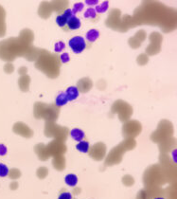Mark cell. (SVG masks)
Instances as JSON below:
<instances>
[{
    "mask_svg": "<svg viewBox=\"0 0 177 199\" xmlns=\"http://www.w3.org/2000/svg\"><path fill=\"white\" fill-rule=\"evenodd\" d=\"M69 46L71 47L72 51L76 54L82 53L87 47V42L82 36H74L69 40Z\"/></svg>",
    "mask_w": 177,
    "mask_h": 199,
    "instance_id": "obj_1",
    "label": "cell"
},
{
    "mask_svg": "<svg viewBox=\"0 0 177 199\" xmlns=\"http://www.w3.org/2000/svg\"><path fill=\"white\" fill-rule=\"evenodd\" d=\"M72 16H74V13H73L72 10L71 9H66L64 12L58 14V16L56 17V23H57V25L59 27H61L62 29L65 30V27H66V23H67L68 19L70 17H72Z\"/></svg>",
    "mask_w": 177,
    "mask_h": 199,
    "instance_id": "obj_2",
    "label": "cell"
},
{
    "mask_svg": "<svg viewBox=\"0 0 177 199\" xmlns=\"http://www.w3.org/2000/svg\"><path fill=\"white\" fill-rule=\"evenodd\" d=\"M81 28V20L77 16H72L68 19L65 31H76Z\"/></svg>",
    "mask_w": 177,
    "mask_h": 199,
    "instance_id": "obj_3",
    "label": "cell"
},
{
    "mask_svg": "<svg viewBox=\"0 0 177 199\" xmlns=\"http://www.w3.org/2000/svg\"><path fill=\"white\" fill-rule=\"evenodd\" d=\"M65 95H66L68 102L74 101V100H76L79 96V90L76 86H69L65 91Z\"/></svg>",
    "mask_w": 177,
    "mask_h": 199,
    "instance_id": "obj_4",
    "label": "cell"
},
{
    "mask_svg": "<svg viewBox=\"0 0 177 199\" xmlns=\"http://www.w3.org/2000/svg\"><path fill=\"white\" fill-rule=\"evenodd\" d=\"M70 136L74 140L80 142L84 138V132L79 128H74L70 131Z\"/></svg>",
    "mask_w": 177,
    "mask_h": 199,
    "instance_id": "obj_5",
    "label": "cell"
},
{
    "mask_svg": "<svg viewBox=\"0 0 177 199\" xmlns=\"http://www.w3.org/2000/svg\"><path fill=\"white\" fill-rule=\"evenodd\" d=\"M99 37V32L98 30H95V29H92L90 31L87 32L86 33V42H88L90 45L92 43H94L98 38Z\"/></svg>",
    "mask_w": 177,
    "mask_h": 199,
    "instance_id": "obj_6",
    "label": "cell"
},
{
    "mask_svg": "<svg viewBox=\"0 0 177 199\" xmlns=\"http://www.w3.org/2000/svg\"><path fill=\"white\" fill-rule=\"evenodd\" d=\"M65 183L68 186L75 187L78 183V177H77V176H76V175H74V173H68V175L65 178Z\"/></svg>",
    "mask_w": 177,
    "mask_h": 199,
    "instance_id": "obj_7",
    "label": "cell"
},
{
    "mask_svg": "<svg viewBox=\"0 0 177 199\" xmlns=\"http://www.w3.org/2000/svg\"><path fill=\"white\" fill-rule=\"evenodd\" d=\"M68 103V100L66 98V95L65 93H60L57 97H56V100H55V104L56 105L58 106H64L66 104Z\"/></svg>",
    "mask_w": 177,
    "mask_h": 199,
    "instance_id": "obj_8",
    "label": "cell"
},
{
    "mask_svg": "<svg viewBox=\"0 0 177 199\" xmlns=\"http://www.w3.org/2000/svg\"><path fill=\"white\" fill-rule=\"evenodd\" d=\"M76 149H77L79 152H82V153L86 154L89 151V143L87 141L82 140L77 145H76Z\"/></svg>",
    "mask_w": 177,
    "mask_h": 199,
    "instance_id": "obj_9",
    "label": "cell"
},
{
    "mask_svg": "<svg viewBox=\"0 0 177 199\" xmlns=\"http://www.w3.org/2000/svg\"><path fill=\"white\" fill-rule=\"evenodd\" d=\"M84 17L88 18V19H91V20H97L98 17V14L96 12V11L93 8H89L84 12Z\"/></svg>",
    "mask_w": 177,
    "mask_h": 199,
    "instance_id": "obj_10",
    "label": "cell"
},
{
    "mask_svg": "<svg viewBox=\"0 0 177 199\" xmlns=\"http://www.w3.org/2000/svg\"><path fill=\"white\" fill-rule=\"evenodd\" d=\"M108 1H104L100 5H98L95 9L96 12L97 13H103V12H105L107 10H108Z\"/></svg>",
    "mask_w": 177,
    "mask_h": 199,
    "instance_id": "obj_11",
    "label": "cell"
},
{
    "mask_svg": "<svg viewBox=\"0 0 177 199\" xmlns=\"http://www.w3.org/2000/svg\"><path fill=\"white\" fill-rule=\"evenodd\" d=\"M8 173H9V168L7 167V165L0 163V177H7Z\"/></svg>",
    "mask_w": 177,
    "mask_h": 199,
    "instance_id": "obj_12",
    "label": "cell"
},
{
    "mask_svg": "<svg viewBox=\"0 0 177 199\" xmlns=\"http://www.w3.org/2000/svg\"><path fill=\"white\" fill-rule=\"evenodd\" d=\"M71 10H72V12L75 15V13H77V12H81L82 10H84V4L83 3H76L73 6V9H71Z\"/></svg>",
    "mask_w": 177,
    "mask_h": 199,
    "instance_id": "obj_13",
    "label": "cell"
},
{
    "mask_svg": "<svg viewBox=\"0 0 177 199\" xmlns=\"http://www.w3.org/2000/svg\"><path fill=\"white\" fill-rule=\"evenodd\" d=\"M65 45L64 42H58V43L55 44L54 51H55L56 52H61V51H63V49L65 48Z\"/></svg>",
    "mask_w": 177,
    "mask_h": 199,
    "instance_id": "obj_14",
    "label": "cell"
},
{
    "mask_svg": "<svg viewBox=\"0 0 177 199\" xmlns=\"http://www.w3.org/2000/svg\"><path fill=\"white\" fill-rule=\"evenodd\" d=\"M60 60H61V62H62V63H64V64H66V63H68V62L70 61L69 54H68V53H66V52H65V53H62V54L60 55Z\"/></svg>",
    "mask_w": 177,
    "mask_h": 199,
    "instance_id": "obj_15",
    "label": "cell"
},
{
    "mask_svg": "<svg viewBox=\"0 0 177 199\" xmlns=\"http://www.w3.org/2000/svg\"><path fill=\"white\" fill-rule=\"evenodd\" d=\"M58 199H72V194L68 192H65L59 195Z\"/></svg>",
    "mask_w": 177,
    "mask_h": 199,
    "instance_id": "obj_16",
    "label": "cell"
},
{
    "mask_svg": "<svg viewBox=\"0 0 177 199\" xmlns=\"http://www.w3.org/2000/svg\"><path fill=\"white\" fill-rule=\"evenodd\" d=\"M7 154V148L4 144H0V156H5Z\"/></svg>",
    "mask_w": 177,
    "mask_h": 199,
    "instance_id": "obj_17",
    "label": "cell"
},
{
    "mask_svg": "<svg viewBox=\"0 0 177 199\" xmlns=\"http://www.w3.org/2000/svg\"><path fill=\"white\" fill-rule=\"evenodd\" d=\"M85 3L87 5H97L98 3V0H86Z\"/></svg>",
    "mask_w": 177,
    "mask_h": 199,
    "instance_id": "obj_18",
    "label": "cell"
},
{
    "mask_svg": "<svg viewBox=\"0 0 177 199\" xmlns=\"http://www.w3.org/2000/svg\"><path fill=\"white\" fill-rule=\"evenodd\" d=\"M155 199H164V198H162V197H157V198H155Z\"/></svg>",
    "mask_w": 177,
    "mask_h": 199,
    "instance_id": "obj_19",
    "label": "cell"
}]
</instances>
